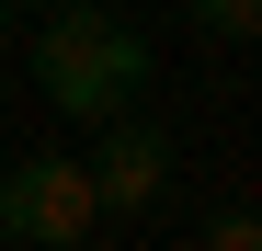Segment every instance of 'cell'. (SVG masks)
<instances>
[{
    "label": "cell",
    "mask_w": 262,
    "mask_h": 251,
    "mask_svg": "<svg viewBox=\"0 0 262 251\" xmlns=\"http://www.w3.org/2000/svg\"><path fill=\"white\" fill-rule=\"evenodd\" d=\"M80 172H92L103 217H148V205L171 194V172H183V149H171V126H148L137 103H125V114L92 126V160H80Z\"/></svg>",
    "instance_id": "obj_3"
},
{
    "label": "cell",
    "mask_w": 262,
    "mask_h": 251,
    "mask_svg": "<svg viewBox=\"0 0 262 251\" xmlns=\"http://www.w3.org/2000/svg\"><path fill=\"white\" fill-rule=\"evenodd\" d=\"M183 23L216 34V46H251V34H262V0H183Z\"/></svg>",
    "instance_id": "obj_4"
},
{
    "label": "cell",
    "mask_w": 262,
    "mask_h": 251,
    "mask_svg": "<svg viewBox=\"0 0 262 251\" xmlns=\"http://www.w3.org/2000/svg\"><path fill=\"white\" fill-rule=\"evenodd\" d=\"M12 12H57V0H12Z\"/></svg>",
    "instance_id": "obj_6"
},
{
    "label": "cell",
    "mask_w": 262,
    "mask_h": 251,
    "mask_svg": "<svg viewBox=\"0 0 262 251\" xmlns=\"http://www.w3.org/2000/svg\"><path fill=\"white\" fill-rule=\"evenodd\" d=\"M34 92H46V114H69V126H103V114H125V103H148V34L125 23V12H92V0H57L46 12V34H34Z\"/></svg>",
    "instance_id": "obj_1"
},
{
    "label": "cell",
    "mask_w": 262,
    "mask_h": 251,
    "mask_svg": "<svg viewBox=\"0 0 262 251\" xmlns=\"http://www.w3.org/2000/svg\"><path fill=\"white\" fill-rule=\"evenodd\" d=\"M194 240H205V251H262V205H216Z\"/></svg>",
    "instance_id": "obj_5"
},
{
    "label": "cell",
    "mask_w": 262,
    "mask_h": 251,
    "mask_svg": "<svg viewBox=\"0 0 262 251\" xmlns=\"http://www.w3.org/2000/svg\"><path fill=\"white\" fill-rule=\"evenodd\" d=\"M0 34H12V0H0Z\"/></svg>",
    "instance_id": "obj_7"
},
{
    "label": "cell",
    "mask_w": 262,
    "mask_h": 251,
    "mask_svg": "<svg viewBox=\"0 0 262 251\" xmlns=\"http://www.w3.org/2000/svg\"><path fill=\"white\" fill-rule=\"evenodd\" d=\"M92 228H103V205H92V172L69 149H23L0 172V240L12 251H80Z\"/></svg>",
    "instance_id": "obj_2"
}]
</instances>
